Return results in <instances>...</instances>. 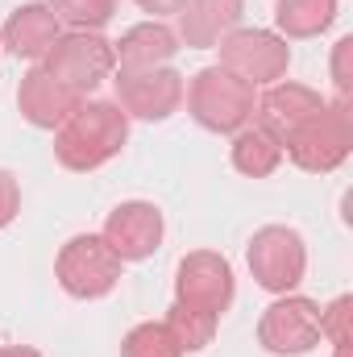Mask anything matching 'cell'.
Masks as SVG:
<instances>
[{"label":"cell","mask_w":353,"mask_h":357,"mask_svg":"<svg viewBox=\"0 0 353 357\" xmlns=\"http://www.w3.org/2000/svg\"><path fill=\"white\" fill-rule=\"evenodd\" d=\"M278 162H283V142L270 137L262 125H246L241 133H233V167L246 178L274 175Z\"/></svg>","instance_id":"e0dca14e"},{"label":"cell","mask_w":353,"mask_h":357,"mask_svg":"<svg viewBox=\"0 0 353 357\" xmlns=\"http://www.w3.org/2000/svg\"><path fill=\"white\" fill-rule=\"evenodd\" d=\"M246 258H250V270H254L258 287L270 291V295H291L303 282V274H308V245L287 225L258 229Z\"/></svg>","instance_id":"52a82bcc"},{"label":"cell","mask_w":353,"mask_h":357,"mask_svg":"<svg viewBox=\"0 0 353 357\" xmlns=\"http://www.w3.org/2000/svg\"><path fill=\"white\" fill-rule=\"evenodd\" d=\"M46 4L59 17V25L88 29V33H96L100 25H108L112 13H117V0H46Z\"/></svg>","instance_id":"44dd1931"},{"label":"cell","mask_w":353,"mask_h":357,"mask_svg":"<svg viewBox=\"0 0 353 357\" xmlns=\"http://www.w3.org/2000/svg\"><path fill=\"white\" fill-rule=\"evenodd\" d=\"M142 13H150V21H163V17H179V8L187 0H133Z\"/></svg>","instance_id":"d4e9b609"},{"label":"cell","mask_w":353,"mask_h":357,"mask_svg":"<svg viewBox=\"0 0 353 357\" xmlns=\"http://www.w3.org/2000/svg\"><path fill=\"white\" fill-rule=\"evenodd\" d=\"M63 25L59 17L50 13V4H21L8 21H4V33H0V50L17 54V59H46V50L59 42Z\"/></svg>","instance_id":"9a60e30c"},{"label":"cell","mask_w":353,"mask_h":357,"mask_svg":"<svg viewBox=\"0 0 353 357\" xmlns=\"http://www.w3.org/2000/svg\"><path fill=\"white\" fill-rule=\"evenodd\" d=\"M187 112L200 129L208 133H241L254 121V88L241 84L237 75H229L225 67H204L200 75H191V84L183 91Z\"/></svg>","instance_id":"7a4b0ae2"},{"label":"cell","mask_w":353,"mask_h":357,"mask_svg":"<svg viewBox=\"0 0 353 357\" xmlns=\"http://www.w3.org/2000/svg\"><path fill=\"white\" fill-rule=\"evenodd\" d=\"M163 212L146 199H129V204H117L104 220V241L108 250L121 258V262H146L158 245H163Z\"/></svg>","instance_id":"8fae6325"},{"label":"cell","mask_w":353,"mask_h":357,"mask_svg":"<svg viewBox=\"0 0 353 357\" xmlns=\"http://www.w3.org/2000/svg\"><path fill=\"white\" fill-rule=\"evenodd\" d=\"M0 357H42V354H38V349H29V345H4Z\"/></svg>","instance_id":"484cf974"},{"label":"cell","mask_w":353,"mask_h":357,"mask_svg":"<svg viewBox=\"0 0 353 357\" xmlns=\"http://www.w3.org/2000/svg\"><path fill=\"white\" fill-rule=\"evenodd\" d=\"M246 0H187L179 8V42L191 50H212L241 25Z\"/></svg>","instance_id":"5bb4252c"},{"label":"cell","mask_w":353,"mask_h":357,"mask_svg":"<svg viewBox=\"0 0 353 357\" xmlns=\"http://www.w3.org/2000/svg\"><path fill=\"white\" fill-rule=\"evenodd\" d=\"M353 150V116L345 100H333L324 104L320 112H312L287 142H283V154L299 167V171H312V175H329L337 171Z\"/></svg>","instance_id":"3957f363"},{"label":"cell","mask_w":353,"mask_h":357,"mask_svg":"<svg viewBox=\"0 0 353 357\" xmlns=\"http://www.w3.org/2000/svg\"><path fill=\"white\" fill-rule=\"evenodd\" d=\"M80 104H84V96L71 91L67 84H59L46 67H33V71L21 79V88H17V108H21V116H25L29 125H38V129H59Z\"/></svg>","instance_id":"4fadbf2b"},{"label":"cell","mask_w":353,"mask_h":357,"mask_svg":"<svg viewBox=\"0 0 353 357\" xmlns=\"http://www.w3.org/2000/svg\"><path fill=\"white\" fill-rule=\"evenodd\" d=\"M121 266L125 262L108 250V241L100 233H80L59 250L54 278L71 299H104L121 282Z\"/></svg>","instance_id":"277c9868"},{"label":"cell","mask_w":353,"mask_h":357,"mask_svg":"<svg viewBox=\"0 0 353 357\" xmlns=\"http://www.w3.org/2000/svg\"><path fill=\"white\" fill-rule=\"evenodd\" d=\"M117 79V104L125 116H137V121H167L175 116L179 104H183V75L175 67H142V71H125L117 67L112 71Z\"/></svg>","instance_id":"9c48e42d"},{"label":"cell","mask_w":353,"mask_h":357,"mask_svg":"<svg viewBox=\"0 0 353 357\" xmlns=\"http://www.w3.org/2000/svg\"><path fill=\"white\" fill-rule=\"evenodd\" d=\"M42 67L59 84H67L71 91L88 96V91H96L117 71V54H112V42H104L100 33L71 29V33H59V42L46 50Z\"/></svg>","instance_id":"8992f818"},{"label":"cell","mask_w":353,"mask_h":357,"mask_svg":"<svg viewBox=\"0 0 353 357\" xmlns=\"http://www.w3.org/2000/svg\"><path fill=\"white\" fill-rule=\"evenodd\" d=\"M129 142V116L117 100H84L59 129H54V158L67 171H96L112 162Z\"/></svg>","instance_id":"6da1fadb"},{"label":"cell","mask_w":353,"mask_h":357,"mask_svg":"<svg viewBox=\"0 0 353 357\" xmlns=\"http://www.w3.org/2000/svg\"><path fill=\"white\" fill-rule=\"evenodd\" d=\"M274 21L283 38H316L337 21V0H278Z\"/></svg>","instance_id":"ac0fdd59"},{"label":"cell","mask_w":353,"mask_h":357,"mask_svg":"<svg viewBox=\"0 0 353 357\" xmlns=\"http://www.w3.org/2000/svg\"><path fill=\"white\" fill-rule=\"evenodd\" d=\"M350 54H353V38H341V42L333 46V84H337V91H341V100H350V88H353Z\"/></svg>","instance_id":"603a6c76"},{"label":"cell","mask_w":353,"mask_h":357,"mask_svg":"<svg viewBox=\"0 0 353 357\" xmlns=\"http://www.w3.org/2000/svg\"><path fill=\"white\" fill-rule=\"evenodd\" d=\"M112 54H117V67H125V71L171 67V59L179 54V38L163 21H142V25L125 29L121 42H112Z\"/></svg>","instance_id":"2e32d148"},{"label":"cell","mask_w":353,"mask_h":357,"mask_svg":"<svg viewBox=\"0 0 353 357\" xmlns=\"http://www.w3.org/2000/svg\"><path fill=\"white\" fill-rule=\"evenodd\" d=\"M121 357H183V349L163 320H150L129 328V337L121 341Z\"/></svg>","instance_id":"ffe728a7"},{"label":"cell","mask_w":353,"mask_h":357,"mask_svg":"<svg viewBox=\"0 0 353 357\" xmlns=\"http://www.w3.org/2000/svg\"><path fill=\"white\" fill-rule=\"evenodd\" d=\"M171 333H175L179 349L183 354H200V349H208L212 345V337H216V316H208V312H195V307H183L175 303L171 312H167V320H163Z\"/></svg>","instance_id":"d6986e66"},{"label":"cell","mask_w":353,"mask_h":357,"mask_svg":"<svg viewBox=\"0 0 353 357\" xmlns=\"http://www.w3.org/2000/svg\"><path fill=\"white\" fill-rule=\"evenodd\" d=\"M320 303L303 295L274 299L258 320V345L274 357H299L320 345Z\"/></svg>","instance_id":"ba28073f"},{"label":"cell","mask_w":353,"mask_h":357,"mask_svg":"<svg viewBox=\"0 0 353 357\" xmlns=\"http://www.w3.org/2000/svg\"><path fill=\"white\" fill-rule=\"evenodd\" d=\"M350 316H353L350 295H341L329 307H320V337H329L337 349H350Z\"/></svg>","instance_id":"7402d4cb"},{"label":"cell","mask_w":353,"mask_h":357,"mask_svg":"<svg viewBox=\"0 0 353 357\" xmlns=\"http://www.w3.org/2000/svg\"><path fill=\"white\" fill-rule=\"evenodd\" d=\"M237 295V282H233V266L212 254V250H195L187 254L175 270V303L183 307H195V312H208V316H225L229 303Z\"/></svg>","instance_id":"30bf717a"},{"label":"cell","mask_w":353,"mask_h":357,"mask_svg":"<svg viewBox=\"0 0 353 357\" xmlns=\"http://www.w3.org/2000/svg\"><path fill=\"white\" fill-rule=\"evenodd\" d=\"M329 100L320 91L303 88V84H291V79H278L254 100V125H262L270 137L287 142L312 112H320Z\"/></svg>","instance_id":"7c38bea8"},{"label":"cell","mask_w":353,"mask_h":357,"mask_svg":"<svg viewBox=\"0 0 353 357\" xmlns=\"http://www.w3.org/2000/svg\"><path fill=\"white\" fill-rule=\"evenodd\" d=\"M220 63L216 67H225L229 75H237L241 84H250V88H270V84H278L283 75H287V67H291V46H287V38H278V33H270V29H233L229 38H220Z\"/></svg>","instance_id":"5b68a950"},{"label":"cell","mask_w":353,"mask_h":357,"mask_svg":"<svg viewBox=\"0 0 353 357\" xmlns=\"http://www.w3.org/2000/svg\"><path fill=\"white\" fill-rule=\"evenodd\" d=\"M21 212V187L8 171H0V229H8Z\"/></svg>","instance_id":"cb8c5ba5"}]
</instances>
